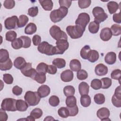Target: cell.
Here are the masks:
<instances>
[{
	"instance_id": "1",
	"label": "cell",
	"mask_w": 121,
	"mask_h": 121,
	"mask_svg": "<svg viewBox=\"0 0 121 121\" xmlns=\"http://www.w3.org/2000/svg\"><path fill=\"white\" fill-rule=\"evenodd\" d=\"M68 13V9L65 7H60L57 9H54L51 12L50 17L53 23L60 21L66 16Z\"/></svg>"
},
{
	"instance_id": "2",
	"label": "cell",
	"mask_w": 121,
	"mask_h": 121,
	"mask_svg": "<svg viewBox=\"0 0 121 121\" xmlns=\"http://www.w3.org/2000/svg\"><path fill=\"white\" fill-rule=\"evenodd\" d=\"M24 99L29 106H33L37 105L39 103L41 97L37 92L28 91L25 95Z\"/></svg>"
},
{
	"instance_id": "3",
	"label": "cell",
	"mask_w": 121,
	"mask_h": 121,
	"mask_svg": "<svg viewBox=\"0 0 121 121\" xmlns=\"http://www.w3.org/2000/svg\"><path fill=\"white\" fill-rule=\"evenodd\" d=\"M38 51L41 53L47 55H53L56 54L55 46L49 44L47 42L43 41L38 46Z\"/></svg>"
},
{
	"instance_id": "4",
	"label": "cell",
	"mask_w": 121,
	"mask_h": 121,
	"mask_svg": "<svg viewBox=\"0 0 121 121\" xmlns=\"http://www.w3.org/2000/svg\"><path fill=\"white\" fill-rule=\"evenodd\" d=\"M66 31L72 39H78L82 36L85 30L78 26L75 25L68 26Z\"/></svg>"
},
{
	"instance_id": "5",
	"label": "cell",
	"mask_w": 121,
	"mask_h": 121,
	"mask_svg": "<svg viewBox=\"0 0 121 121\" xmlns=\"http://www.w3.org/2000/svg\"><path fill=\"white\" fill-rule=\"evenodd\" d=\"M49 32L51 36L56 41L62 39L68 40V36L66 34L56 25L52 26L50 28Z\"/></svg>"
},
{
	"instance_id": "6",
	"label": "cell",
	"mask_w": 121,
	"mask_h": 121,
	"mask_svg": "<svg viewBox=\"0 0 121 121\" xmlns=\"http://www.w3.org/2000/svg\"><path fill=\"white\" fill-rule=\"evenodd\" d=\"M17 100L12 98L4 99L1 104V108L5 111L15 112L17 111L16 108Z\"/></svg>"
},
{
	"instance_id": "7",
	"label": "cell",
	"mask_w": 121,
	"mask_h": 121,
	"mask_svg": "<svg viewBox=\"0 0 121 121\" xmlns=\"http://www.w3.org/2000/svg\"><path fill=\"white\" fill-rule=\"evenodd\" d=\"M93 15L95 17V21L99 23L104 22L108 17L107 14L105 13L104 9L100 7H95L92 10Z\"/></svg>"
},
{
	"instance_id": "8",
	"label": "cell",
	"mask_w": 121,
	"mask_h": 121,
	"mask_svg": "<svg viewBox=\"0 0 121 121\" xmlns=\"http://www.w3.org/2000/svg\"><path fill=\"white\" fill-rule=\"evenodd\" d=\"M90 20V18L88 14L85 12L81 13L78 15L75 21V24L85 30L86 26L89 22Z\"/></svg>"
},
{
	"instance_id": "9",
	"label": "cell",
	"mask_w": 121,
	"mask_h": 121,
	"mask_svg": "<svg viewBox=\"0 0 121 121\" xmlns=\"http://www.w3.org/2000/svg\"><path fill=\"white\" fill-rule=\"evenodd\" d=\"M21 73L26 77H29L34 79L35 76L37 73V71L32 68V64L30 62H27L24 66L20 69Z\"/></svg>"
},
{
	"instance_id": "10",
	"label": "cell",
	"mask_w": 121,
	"mask_h": 121,
	"mask_svg": "<svg viewBox=\"0 0 121 121\" xmlns=\"http://www.w3.org/2000/svg\"><path fill=\"white\" fill-rule=\"evenodd\" d=\"M56 54H62L69 48V43L67 40L62 39L56 41Z\"/></svg>"
},
{
	"instance_id": "11",
	"label": "cell",
	"mask_w": 121,
	"mask_h": 121,
	"mask_svg": "<svg viewBox=\"0 0 121 121\" xmlns=\"http://www.w3.org/2000/svg\"><path fill=\"white\" fill-rule=\"evenodd\" d=\"M18 17L16 16H13L7 18L4 21L5 28L8 30L16 29L18 28Z\"/></svg>"
},
{
	"instance_id": "12",
	"label": "cell",
	"mask_w": 121,
	"mask_h": 121,
	"mask_svg": "<svg viewBox=\"0 0 121 121\" xmlns=\"http://www.w3.org/2000/svg\"><path fill=\"white\" fill-rule=\"evenodd\" d=\"M110 115L109 110L106 107H102L97 110L96 115L101 121H110L109 117Z\"/></svg>"
},
{
	"instance_id": "13",
	"label": "cell",
	"mask_w": 121,
	"mask_h": 121,
	"mask_svg": "<svg viewBox=\"0 0 121 121\" xmlns=\"http://www.w3.org/2000/svg\"><path fill=\"white\" fill-rule=\"evenodd\" d=\"M73 77V72L70 69H66L62 72L60 74V78L64 82H69L72 81Z\"/></svg>"
},
{
	"instance_id": "14",
	"label": "cell",
	"mask_w": 121,
	"mask_h": 121,
	"mask_svg": "<svg viewBox=\"0 0 121 121\" xmlns=\"http://www.w3.org/2000/svg\"><path fill=\"white\" fill-rule=\"evenodd\" d=\"M112 32L109 27H105L103 28L100 34V37L101 40L104 41H109L112 36Z\"/></svg>"
},
{
	"instance_id": "15",
	"label": "cell",
	"mask_w": 121,
	"mask_h": 121,
	"mask_svg": "<svg viewBox=\"0 0 121 121\" xmlns=\"http://www.w3.org/2000/svg\"><path fill=\"white\" fill-rule=\"evenodd\" d=\"M95 72L96 75L99 76H102L106 75L108 73L107 67L104 64L99 63L97 64L95 69Z\"/></svg>"
},
{
	"instance_id": "16",
	"label": "cell",
	"mask_w": 121,
	"mask_h": 121,
	"mask_svg": "<svg viewBox=\"0 0 121 121\" xmlns=\"http://www.w3.org/2000/svg\"><path fill=\"white\" fill-rule=\"evenodd\" d=\"M50 88L46 85H43L39 87L37 89V93L41 98L47 96L50 93Z\"/></svg>"
},
{
	"instance_id": "17",
	"label": "cell",
	"mask_w": 121,
	"mask_h": 121,
	"mask_svg": "<svg viewBox=\"0 0 121 121\" xmlns=\"http://www.w3.org/2000/svg\"><path fill=\"white\" fill-rule=\"evenodd\" d=\"M116 54L114 52H108L104 57L105 62L109 65H112L116 62Z\"/></svg>"
},
{
	"instance_id": "18",
	"label": "cell",
	"mask_w": 121,
	"mask_h": 121,
	"mask_svg": "<svg viewBox=\"0 0 121 121\" xmlns=\"http://www.w3.org/2000/svg\"><path fill=\"white\" fill-rule=\"evenodd\" d=\"M28 104L21 99L17 100L16 102V108L17 111L20 112H25L26 111L28 107Z\"/></svg>"
},
{
	"instance_id": "19",
	"label": "cell",
	"mask_w": 121,
	"mask_h": 121,
	"mask_svg": "<svg viewBox=\"0 0 121 121\" xmlns=\"http://www.w3.org/2000/svg\"><path fill=\"white\" fill-rule=\"evenodd\" d=\"M89 90V86L85 82H81L78 85V91L81 95H88Z\"/></svg>"
},
{
	"instance_id": "20",
	"label": "cell",
	"mask_w": 121,
	"mask_h": 121,
	"mask_svg": "<svg viewBox=\"0 0 121 121\" xmlns=\"http://www.w3.org/2000/svg\"><path fill=\"white\" fill-rule=\"evenodd\" d=\"M40 4L42 8L46 11H50L52 9L53 3L51 0H39Z\"/></svg>"
},
{
	"instance_id": "21",
	"label": "cell",
	"mask_w": 121,
	"mask_h": 121,
	"mask_svg": "<svg viewBox=\"0 0 121 121\" xmlns=\"http://www.w3.org/2000/svg\"><path fill=\"white\" fill-rule=\"evenodd\" d=\"M70 69L73 71H78L81 68V64L79 60L77 59H73L69 63Z\"/></svg>"
},
{
	"instance_id": "22",
	"label": "cell",
	"mask_w": 121,
	"mask_h": 121,
	"mask_svg": "<svg viewBox=\"0 0 121 121\" xmlns=\"http://www.w3.org/2000/svg\"><path fill=\"white\" fill-rule=\"evenodd\" d=\"M99 57L98 52L96 50H91L87 56V60L93 63L98 60Z\"/></svg>"
},
{
	"instance_id": "23",
	"label": "cell",
	"mask_w": 121,
	"mask_h": 121,
	"mask_svg": "<svg viewBox=\"0 0 121 121\" xmlns=\"http://www.w3.org/2000/svg\"><path fill=\"white\" fill-rule=\"evenodd\" d=\"M107 7L109 12L111 14H112L115 13L119 8L118 4L116 2L113 1L108 2V3L107 4Z\"/></svg>"
},
{
	"instance_id": "24",
	"label": "cell",
	"mask_w": 121,
	"mask_h": 121,
	"mask_svg": "<svg viewBox=\"0 0 121 121\" xmlns=\"http://www.w3.org/2000/svg\"><path fill=\"white\" fill-rule=\"evenodd\" d=\"M26 63V60L24 58L22 57H18L14 60V65L16 68L20 70Z\"/></svg>"
},
{
	"instance_id": "25",
	"label": "cell",
	"mask_w": 121,
	"mask_h": 121,
	"mask_svg": "<svg viewBox=\"0 0 121 121\" xmlns=\"http://www.w3.org/2000/svg\"><path fill=\"white\" fill-rule=\"evenodd\" d=\"M37 27L35 24L29 23L25 28V33L27 35H33L36 31Z\"/></svg>"
},
{
	"instance_id": "26",
	"label": "cell",
	"mask_w": 121,
	"mask_h": 121,
	"mask_svg": "<svg viewBox=\"0 0 121 121\" xmlns=\"http://www.w3.org/2000/svg\"><path fill=\"white\" fill-rule=\"evenodd\" d=\"M99 23L95 21L91 22L88 26L89 31L92 34H96L99 29Z\"/></svg>"
},
{
	"instance_id": "27",
	"label": "cell",
	"mask_w": 121,
	"mask_h": 121,
	"mask_svg": "<svg viewBox=\"0 0 121 121\" xmlns=\"http://www.w3.org/2000/svg\"><path fill=\"white\" fill-rule=\"evenodd\" d=\"M80 101L81 104L84 107H88L91 103V99L89 95H81Z\"/></svg>"
},
{
	"instance_id": "28",
	"label": "cell",
	"mask_w": 121,
	"mask_h": 121,
	"mask_svg": "<svg viewBox=\"0 0 121 121\" xmlns=\"http://www.w3.org/2000/svg\"><path fill=\"white\" fill-rule=\"evenodd\" d=\"M52 63L59 69H62L66 66V61L62 58H56L53 60Z\"/></svg>"
},
{
	"instance_id": "29",
	"label": "cell",
	"mask_w": 121,
	"mask_h": 121,
	"mask_svg": "<svg viewBox=\"0 0 121 121\" xmlns=\"http://www.w3.org/2000/svg\"><path fill=\"white\" fill-rule=\"evenodd\" d=\"M29 18L25 15H21L19 17L18 19V27L21 28L25 26L28 22Z\"/></svg>"
},
{
	"instance_id": "30",
	"label": "cell",
	"mask_w": 121,
	"mask_h": 121,
	"mask_svg": "<svg viewBox=\"0 0 121 121\" xmlns=\"http://www.w3.org/2000/svg\"><path fill=\"white\" fill-rule=\"evenodd\" d=\"M12 62L9 58L7 61L3 63H0V69L2 71L9 70L12 67Z\"/></svg>"
},
{
	"instance_id": "31",
	"label": "cell",
	"mask_w": 121,
	"mask_h": 121,
	"mask_svg": "<svg viewBox=\"0 0 121 121\" xmlns=\"http://www.w3.org/2000/svg\"><path fill=\"white\" fill-rule=\"evenodd\" d=\"M63 93L67 97L74 95L75 93V89L74 87L72 86H67L63 88Z\"/></svg>"
},
{
	"instance_id": "32",
	"label": "cell",
	"mask_w": 121,
	"mask_h": 121,
	"mask_svg": "<svg viewBox=\"0 0 121 121\" xmlns=\"http://www.w3.org/2000/svg\"><path fill=\"white\" fill-rule=\"evenodd\" d=\"M66 104L67 107H72L77 105V99L74 95L67 96L66 99Z\"/></svg>"
},
{
	"instance_id": "33",
	"label": "cell",
	"mask_w": 121,
	"mask_h": 121,
	"mask_svg": "<svg viewBox=\"0 0 121 121\" xmlns=\"http://www.w3.org/2000/svg\"><path fill=\"white\" fill-rule=\"evenodd\" d=\"M34 80L39 84H43L46 81V74L43 73L37 72Z\"/></svg>"
},
{
	"instance_id": "34",
	"label": "cell",
	"mask_w": 121,
	"mask_h": 121,
	"mask_svg": "<svg viewBox=\"0 0 121 121\" xmlns=\"http://www.w3.org/2000/svg\"><path fill=\"white\" fill-rule=\"evenodd\" d=\"M111 31L112 35L114 36H118L121 34V26L119 25L114 24L111 26Z\"/></svg>"
},
{
	"instance_id": "35",
	"label": "cell",
	"mask_w": 121,
	"mask_h": 121,
	"mask_svg": "<svg viewBox=\"0 0 121 121\" xmlns=\"http://www.w3.org/2000/svg\"><path fill=\"white\" fill-rule=\"evenodd\" d=\"M9 59V53L8 51L4 49L0 50V63H3Z\"/></svg>"
},
{
	"instance_id": "36",
	"label": "cell",
	"mask_w": 121,
	"mask_h": 121,
	"mask_svg": "<svg viewBox=\"0 0 121 121\" xmlns=\"http://www.w3.org/2000/svg\"><path fill=\"white\" fill-rule=\"evenodd\" d=\"M101 81L102 83L101 88L103 89H107L112 85V79L109 78H103L101 79Z\"/></svg>"
},
{
	"instance_id": "37",
	"label": "cell",
	"mask_w": 121,
	"mask_h": 121,
	"mask_svg": "<svg viewBox=\"0 0 121 121\" xmlns=\"http://www.w3.org/2000/svg\"><path fill=\"white\" fill-rule=\"evenodd\" d=\"M94 100L96 104H102L105 102V98L104 95L103 94L98 93L95 95Z\"/></svg>"
},
{
	"instance_id": "38",
	"label": "cell",
	"mask_w": 121,
	"mask_h": 121,
	"mask_svg": "<svg viewBox=\"0 0 121 121\" xmlns=\"http://www.w3.org/2000/svg\"><path fill=\"white\" fill-rule=\"evenodd\" d=\"M30 115L35 119H38L41 118L43 115V111L40 108H35L31 112Z\"/></svg>"
},
{
	"instance_id": "39",
	"label": "cell",
	"mask_w": 121,
	"mask_h": 121,
	"mask_svg": "<svg viewBox=\"0 0 121 121\" xmlns=\"http://www.w3.org/2000/svg\"><path fill=\"white\" fill-rule=\"evenodd\" d=\"M58 115L62 118H66L69 116V111L67 107H61L58 111Z\"/></svg>"
},
{
	"instance_id": "40",
	"label": "cell",
	"mask_w": 121,
	"mask_h": 121,
	"mask_svg": "<svg viewBox=\"0 0 121 121\" xmlns=\"http://www.w3.org/2000/svg\"><path fill=\"white\" fill-rule=\"evenodd\" d=\"M90 50L91 48L89 45H86L85 46H84L81 49L80 52V54L81 58L85 60L87 59L88 53Z\"/></svg>"
},
{
	"instance_id": "41",
	"label": "cell",
	"mask_w": 121,
	"mask_h": 121,
	"mask_svg": "<svg viewBox=\"0 0 121 121\" xmlns=\"http://www.w3.org/2000/svg\"><path fill=\"white\" fill-rule=\"evenodd\" d=\"M22 41L23 42V46L22 47L24 48H29L31 44V40L30 38L28 36L23 35L19 37Z\"/></svg>"
},
{
	"instance_id": "42",
	"label": "cell",
	"mask_w": 121,
	"mask_h": 121,
	"mask_svg": "<svg viewBox=\"0 0 121 121\" xmlns=\"http://www.w3.org/2000/svg\"><path fill=\"white\" fill-rule=\"evenodd\" d=\"M47 69L48 65L46 63L44 62H41L39 63L37 66L36 70L37 72L43 73L46 74L47 72Z\"/></svg>"
},
{
	"instance_id": "43",
	"label": "cell",
	"mask_w": 121,
	"mask_h": 121,
	"mask_svg": "<svg viewBox=\"0 0 121 121\" xmlns=\"http://www.w3.org/2000/svg\"><path fill=\"white\" fill-rule=\"evenodd\" d=\"M17 34L14 31H8L5 35L6 40L9 42H12L16 39Z\"/></svg>"
},
{
	"instance_id": "44",
	"label": "cell",
	"mask_w": 121,
	"mask_h": 121,
	"mask_svg": "<svg viewBox=\"0 0 121 121\" xmlns=\"http://www.w3.org/2000/svg\"><path fill=\"white\" fill-rule=\"evenodd\" d=\"M11 46L15 50H18L22 47L23 42L20 38H16L11 42Z\"/></svg>"
},
{
	"instance_id": "45",
	"label": "cell",
	"mask_w": 121,
	"mask_h": 121,
	"mask_svg": "<svg viewBox=\"0 0 121 121\" xmlns=\"http://www.w3.org/2000/svg\"><path fill=\"white\" fill-rule=\"evenodd\" d=\"M91 87L95 90H98L101 88L102 83L101 80L98 79H94L91 82Z\"/></svg>"
},
{
	"instance_id": "46",
	"label": "cell",
	"mask_w": 121,
	"mask_h": 121,
	"mask_svg": "<svg viewBox=\"0 0 121 121\" xmlns=\"http://www.w3.org/2000/svg\"><path fill=\"white\" fill-rule=\"evenodd\" d=\"M49 103L52 106L56 107L60 104L59 98L56 95H52L49 99Z\"/></svg>"
},
{
	"instance_id": "47",
	"label": "cell",
	"mask_w": 121,
	"mask_h": 121,
	"mask_svg": "<svg viewBox=\"0 0 121 121\" xmlns=\"http://www.w3.org/2000/svg\"><path fill=\"white\" fill-rule=\"evenodd\" d=\"M112 104L116 107H121V96L113 95L112 98Z\"/></svg>"
},
{
	"instance_id": "48",
	"label": "cell",
	"mask_w": 121,
	"mask_h": 121,
	"mask_svg": "<svg viewBox=\"0 0 121 121\" xmlns=\"http://www.w3.org/2000/svg\"><path fill=\"white\" fill-rule=\"evenodd\" d=\"M77 78L80 80H84L86 79L88 77V74L87 72L84 69H80L77 72Z\"/></svg>"
},
{
	"instance_id": "49",
	"label": "cell",
	"mask_w": 121,
	"mask_h": 121,
	"mask_svg": "<svg viewBox=\"0 0 121 121\" xmlns=\"http://www.w3.org/2000/svg\"><path fill=\"white\" fill-rule=\"evenodd\" d=\"M91 3L90 0H79L78 1V5L80 9H86L88 8Z\"/></svg>"
},
{
	"instance_id": "50",
	"label": "cell",
	"mask_w": 121,
	"mask_h": 121,
	"mask_svg": "<svg viewBox=\"0 0 121 121\" xmlns=\"http://www.w3.org/2000/svg\"><path fill=\"white\" fill-rule=\"evenodd\" d=\"M111 78L115 80H120L121 78V70L120 69L113 70L111 74Z\"/></svg>"
},
{
	"instance_id": "51",
	"label": "cell",
	"mask_w": 121,
	"mask_h": 121,
	"mask_svg": "<svg viewBox=\"0 0 121 121\" xmlns=\"http://www.w3.org/2000/svg\"><path fill=\"white\" fill-rule=\"evenodd\" d=\"M38 13V8L37 6L32 7L28 9V15L32 17H36Z\"/></svg>"
},
{
	"instance_id": "52",
	"label": "cell",
	"mask_w": 121,
	"mask_h": 121,
	"mask_svg": "<svg viewBox=\"0 0 121 121\" xmlns=\"http://www.w3.org/2000/svg\"><path fill=\"white\" fill-rule=\"evenodd\" d=\"M3 79L4 82L7 84H11L13 82V78L12 76L8 73H6L3 75Z\"/></svg>"
},
{
	"instance_id": "53",
	"label": "cell",
	"mask_w": 121,
	"mask_h": 121,
	"mask_svg": "<svg viewBox=\"0 0 121 121\" xmlns=\"http://www.w3.org/2000/svg\"><path fill=\"white\" fill-rule=\"evenodd\" d=\"M15 5V2L13 0H5L3 3L4 7L7 9H12Z\"/></svg>"
},
{
	"instance_id": "54",
	"label": "cell",
	"mask_w": 121,
	"mask_h": 121,
	"mask_svg": "<svg viewBox=\"0 0 121 121\" xmlns=\"http://www.w3.org/2000/svg\"><path fill=\"white\" fill-rule=\"evenodd\" d=\"M69 111V116H75L78 112V107L76 105L72 107H67Z\"/></svg>"
},
{
	"instance_id": "55",
	"label": "cell",
	"mask_w": 121,
	"mask_h": 121,
	"mask_svg": "<svg viewBox=\"0 0 121 121\" xmlns=\"http://www.w3.org/2000/svg\"><path fill=\"white\" fill-rule=\"evenodd\" d=\"M59 3L60 7H65L67 9H69L71 5V0H59Z\"/></svg>"
},
{
	"instance_id": "56",
	"label": "cell",
	"mask_w": 121,
	"mask_h": 121,
	"mask_svg": "<svg viewBox=\"0 0 121 121\" xmlns=\"http://www.w3.org/2000/svg\"><path fill=\"white\" fill-rule=\"evenodd\" d=\"M32 42L34 45L38 46L41 42V37L40 35H34L32 38Z\"/></svg>"
},
{
	"instance_id": "57",
	"label": "cell",
	"mask_w": 121,
	"mask_h": 121,
	"mask_svg": "<svg viewBox=\"0 0 121 121\" xmlns=\"http://www.w3.org/2000/svg\"><path fill=\"white\" fill-rule=\"evenodd\" d=\"M57 71V67L53 65H48V69H47V73L50 74L54 75L56 73Z\"/></svg>"
},
{
	"instance_id": "58",
	"label": "cell",
	"mask_w": 121,
	"mask_h": 121,
	"mask_svg": "<svg viewBox=\"0 0 121 121\" xmlns=\"http://www.w3.org/2000/svg\"><path fill=\"white\" fill-rule=\"evenodd\" d=\"M12 93L16 95H19L22 93V88L18 86H15L12 88Z\"/></svg>"
},
{
	"instance_id": "59",
	"label": "cell",
	"mask_w": 121,
	"mask_h": 121,
	"mask_svg": "<svg viewBox=\"0 0 121 121\" xmlns=\"http://www.w3.org/2000/svg\"><path fill=\"white\" fill-rule=\"evenodd\" d=\"M8 116L5 110L1 108L0 110V120L2 121H6L8 120Z\"/></svg>"
},
{
	"instance_id": "60",
	"label": "cell",
	"mask_w": 121,
	"mask_h": 121,
	"mask_svg": "<svg viewBox=\"0 0 121 121\" xmlns=\"http://www.w3.org/2000/svg\"><path fill=\"white\" fill-rule=\"evenodd\" d=\"M113 20L114 22L120 24L121 23V12L119 13H116L113 14L112 16Z\"/></svg>"
},
{
	"instance_id": "61",
	"label": "cell",
	"mask_w": 121,
	"mask_h": 121,
	"mask_svg": "<svg viewBox=\"0 0 121 121\" xmlns=\"http://www.w3.org/2000/svg\"><path fill=\"white\" fill-rule=\"evenodd\" d=\"M121 86H117L115 90V92H114V94L115 95H117V96H121Z\"/></svg>"
},
{
	"instance_id": "62",
	"label": "cell",
	"mask_w": 121,
	"mask_h": 121,
	"mask_svg": "<svg viewBox=\"0 0 121 121\" xmlns=\"http://www.w3.org/2000/svg\"><path fill=\"white\" fill-rule=\"evenodd\" d=\"M52 120H55V119L51 116H47L44 119V121H52Z\"/></svg>"
},
{
	"instance_id": "63",
	"label": "cell",
	"mask_w": 121,
	"mask_h": 121,
	"mask_svg": "<svg viewBox=\"0 0 121 121\" xmlns=\"http://www.w3.org/2000/svg\"><path fill=\"white\" fill-rule=\"evenodd\" d=\"M26 120H27V121H35V119L34 118H33L32 116H31V115H29V116H28L27 117Z\"/></svg>"
}]
</instances>
